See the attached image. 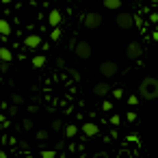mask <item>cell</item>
I'll return each mask as SVG.
<instances>
[{
	"mask_svg": "<svg viewBox=\"0 0 158 158\" xmlns=\"http://www.w3.org/2000/svg\"><path fill=\"white\" fill-rule=\"evenodd\" d=\"M102 108H104V110H110V108H113V104H110V102H106V100H104V104H102Z\"/></svg>",
	"mask_w": 158,
	"mask_h": 158,
	"instance_id": "obj_27",
	"label": "cell"
},
{
	"mask_svg": "<svg viewBox=\"0 0 158 158\" xmlns=\"http://www.w3.org/2000/svg\"><path fill=\"white\" fill-rule=\"evenodd\" d=\"M0 123H2V128H7L9 126V117L7 115H0Z\"/></svg>",
	"mask_w": 158,
	"mask_h": 158,
	"instance_id": "obj_23",
	"label": "cell"
},
{
	"mask_svg": "<svg viewBox=\"0 0 158 158\" xmlns=\"http://www.w3.org/2000/svg\"><path fill=\"white\" fill-rule=\"evenodd\" d=\"M104 9H110V11L121 9V0H104Z\"/></svg>",
	"mask_w": 158,
	"mask_h": 158,
	"instance_id": "obj_12",
	"label": "cell"
},
{
	"mask_svg": "<svg viewBox=\"0 0 158 158\" xmlns=\"http://www.w3.org/2000/svg\"><path fill=\"white\" fill-rule=\"evenodd\" d=\"M117 72H119V65H117L115 61H104V63L100 65V74H102L104 78H113V76H117Z\"/></svg>",
	"mask_w": 158,
	"mask_h": 158,
	"instance_id": "obj_3",
	"label": "cell"
},
{
	"mask_svg": "<svg viewBox=\"0 0 158 158\" xmlns=\"http://www.w3.org/2000/svg\"><path fill=\"white\" fill-rule=\"evenodd\" d=\"M139 93H141L143 100H149V102L158 100V78H154V76L143 78L141 85H139Z\"/></svg>",
	"mask_w": 158,
	"mask_h": 158,
	"instance_id": "obj_1",
	"label": "cell"
},
{
	"mask_svg": "<svg viewBox=\"0 0 158 158\" xmlns=\"http://www.w3.org/2000/svg\"><path fill=\"white\" fill-rule=\"evenodd\" d=\"M0 59H2V63H11V59H13L11 50L9 48H0Z\"/></svg>",
	"mask_w": 158,
	"mask_h": 158,
	"instance_id": "obj_14",
	"label": "cell"
},
{
	"mask_svg": "<svg viewBox=\"0 0 158 158\" xmlns=\"http://www.w3.org/2000/svg\"><path fill=\"white\" fill-rule=\"evenodd\" d=\"M136 102H139L136 95H130V98H128V104H130V106H136Z\"/></svg>",
	"mask_w": 158,
	"mask_h": 158,
	"instance_id": "obj_25",
	"label": "cell"
},
{
	"mask_svg": "<svg viewBox=\"0 0 158 158\" xmlns=\"http://www.w3.org/2000/svg\"><path fill=\"white\" fill-rule=\"evenodd\" d=\"M35 136H37V141H48V139H50V132H48V130H37Z\"/></svg>",
	"mask_w": 158,
	"mask_h": 158,
	"instance_id": "obj_16",
	"label": "cell"
},
{
	"mask_svg": "<svg viewBox=\"0 0 158 158\" xmlns=\"http://www.w3.org/2000/svg\"><path fill=\"white\" fill-rule=\"evenodd\" d=\"M61 20H63V18H61V11H59V9H52V11H50V15H48V22H50V26H52V28H59Z\"/></svg>",
	"mask_w": 158,
	"mask_h": 158,
	"instance_id": "obj_8",
	"label": "cell"
},
{
	"mask_svg": "<svg viewBox=\"0 0 158 158\" xmlns=\"http://www.w3.org/2000/svg\"><path fill=\"white\" fill-rule=\"evenodd\" d=\"M115 24H117L121 31H128V28H132V26H134V18H132L130 13H117Z\"/></svg>",
	"mask_w": 158,
	"mask_h": 158,
	"instance_id": "obj_4",
	"label": "cell"
},
{
	"mask_svg": "<svg viewBox=\"0 0 158 158\" xmlns=\"http://www.w3.org/2000/svg\"><path fill=\"white\" fill-rule=\"evenodd\" d=\"M0 35H2L5 39L11 35V24H9V20H0Z\"/></svg>",
	"mask_w": 158,
	"mask_h": 158,
	"instance_id": "obj_10",
	"label": "cell"
},
{
	"mask_svg": "<svg viewBox=\"0 0 158 158\" xmlns=\"http://www.w3.org/2000/svg\"><path fill=\"white\" fill-rule=\"evenodd\" d=\"M22 102H24V98H22V95H18V93H13V104L18 106V104H22Z\"/></svg>",
	"mask_w": 158,
	"mask_h": 158,
	"instance_id": "obj_21",
	"label": "cell"
},
{
	"mask_svg": "<svg viewBox=\"0 0 158 158\" xmlns=\"http://www.w3.org/2000/svg\"><path fill=\"white\" fill-rule=\"evenodd\" d=\"M98 158H106V154H98Z\"/></svg>",
	"mask_w": 158,
	"mask_h": 158,
	"instance_id": "obj_29",
	"label": "cell"
},
{
	"mask_svg": "<svg viewBox=\"0 0 158 158\" xmlns=\"http://www.w3.org/2000/svg\"><path fill=\"white\" fill-rule=\"evenodd\" d=\"M48 63V59L44 56V54H37V56H33V67H37V69H41L44 65Z\"/></svg>",
	"mask_w": 158,
	"mask_h": 158,
	"instance_id": "obj_13",
	"label": "cell"
},
{
	"mask_svg": "<svg viewBox=\"0 0 158 158\" xmlns=\"http://www.w3.org/2000/svg\"><path fill=\"white\" fill-rule=\"evenodd\" d=\"M41 158H56V152L54 149H44L41 152Z\"/></svg>",
	"mask_w": 158,
	"mask_h": 158,
	"instance_id": "obj_17",
	"label": "cell"
},
{
	"mask_svg": "<svg viewBox=\"0 0 158 158\" xmlns=\"http://www.w3.org/2000/svg\"><path fill=\"white\" fill-rule=\"evenodd\" d=\"M61 35H63V33H61V28H54L50 37H52V41H59V39H61Z\"/></svg>",
	"mask_w": 158,
	"mask_h": 158,
	"instance_id": "obj_18",
	"label": "cell"
},
{
	"mask_svg": "<svg viewBox=\"0 0 158 158\" xmlns=\"http://www.w3.org/2000/svg\"><path fill=\"white\" fill-rule=\"evenodd\" d=\"M102 22H104V18H102L100 13H95V11H91V13H87V15L82 18V24H85L87 28H100Z\"/></svg>",
	"mask_w": 158,
	"mask_h": 158,
	"instance_id": "obj_2",
	"label": "cell"
},
{
	"mask_svg": "<svg viewBox=\"0 0 158 158\" xmlns=\"http://www.w3.org/2000/svg\"><path fill=\"white\" fill-rule=\"evenodd\" d=\"M24 46L31 48V50H35V48L41 46V37H39V35H28V37L24 39Z\"/></svg>",
	"mask_w": 158,
	"mask_h": 158,
	"instance_id": "obj_9",
	"label": "cell"
},
{
	"mask_svg": "<svg viewBox=\"0 0 158 158\" xmlns=\"http://www.w3.org/2000/svg\"><path fill=\"white\" fill-rule=\"evenodd\" d=\"M141 54H143V46H141L139 41H130V44H128V48H126V56H128V59H132V61H136Z\"/></svg>",
	"mask_w": 158,
	"mask_h": 158,
	"instance_id": "obj_6",
	"label": "cell"
},
{
	"mask_svg": "<svg viewBox=\"0 0 158 158\" xmlns=\"http://www.w3.org/2000/svg\"><path fill=\"white\" fill-rule=\"evenodd\" d=\"M22 128L24 130H33V119H24L22 121Z\"/></svg>",
	"mask_w": 158,
	"mask_h": 158,
	"instance_id": "obj_20",
	"label": "cell"
},
{
	"mask_svg": "<svg viewBox=\"0 0 158 158\" xmlns=\"http://www.w3.org/2000/svg\"><path fill=\"white\" fill-rule=\"evenodd\" d=\"M76 56L78 59H82V61H87V59H91V54H93V48H91V44H87V41H78V46H76Z\"/></svg>",
	"mask_w": 158,
	"mask_h": 158,
	"instance_id": "obj_5",
	"label": "cell"
},
{
	"mask_svg": "<svg viewBox=\"0 0 158 158\" xmlns=\"http://www.w3.org/2000/svg\"><path fill=\"white\" fill-rule=\"evenodd\" d=\"M93 93H95L98 98H102V95H106V93H108V85H106V82H98V85L93 87Z\"/></svg>",
	"mask_w": 158,
	"mask_h": 158,
	"instance_id": "obj_11",
	"label": "cell"
},
{
	"mask_svg": "<svg viewBox=\"0 0 158 158\" xmlns=\"http://www.w3.org/2000/svg\"><path fill=\"white\" fill-rule=\"evenodd\" d=\"M76 134H78V128H76L74 123H67V126H65V136H67V139H74Z\"/></svg>",
	"mask_w": 158,
	"mask_h": 158,
	"instance_id": "obj_15",
	"label": "cell"
},
{
	"mask_svg": "<svg viewBox=\"0 0 158 158\" xmlns=\"http://www.w3.org/2000/svg\"><path fill=\"white\" fill-rule=\"evenodd\" d=\"M61 128H63V121H61V119H54V121H52V130H54V132H59Z\"/></svg>",
	"mask_w": 158,
	"mask_h": 158,
	"instance_id": "obj_19",
	"label": "cell"
},
{
	"mask_svg": "<svg viewBox=\"0 0 158 158\" xmlns=\"http://www.w3.org/2000/svg\"><path fill=\"white\" fill-rule=\"evenodd\" d=\"M110 123H113V126H119V123H121V117H119V115H113V117H110Z\"/></svg>",
	"mask_w": 158,
	"mask_h": 158,
	"instance_id": "obj_22",
	"label": "cell"
},
{
	"mask_svg": "<svg viewBox=\"0 0 158 158\" xmlns=\"http://www.w3.org/2000/svg\"><path fill=\"white\" fill-rule=\"evenodd\" d=\"M2 2H5V5H11V2H13V0H2Z\"/></svg>",
	"mask_w": 158,
	"mask_h": 158,
	"instance_id": "obj_28",
	"label": "cell"
},
{
	"mask_svg": "<svg viewBox=\"0 0 158 158\" xmlns=\"http://www.w3.org/2000/svg\"><path fill=\"white\" fill-rule=\"evenodd\" d=\"M82 134H85V136H98V134H100V126L93 123V121H85V126H82Z\"/></svg>",
	"mask_w": 158,
	"mask_h": 158,
	"instance_id": "obj_7",
	"label": "cell"
},
{
	"mask_svg": "<svg viewBox=\"0 0 158 158\" xmlns=\"http://www.w3.org/2000/svg\"><path fill=\"white\" fill-rule=\"evenodd\" d=\"M126 119H128V121H136V113H132V110H130V113L126 115Z\"/></svg>",
	"mask_w": 158,
	"mask_h": 158,
	"instance_id": "obj_26",
	"label": "cell"
},
{
	"mask_svg": "<svg viewBox=\"0 0 158 158\" xmlns=\"http://www.w3.org/2000/svg\"><path fill=\"white\" fill-rule=\"evenodd\" d=\"M113 95H115V98H121V95H123V89H121V87L113 89Z\"/></svg>",
	"mask_w": 158,
	"mask_h": 158,
	"instance_id": "obj_24",
	"label": "cell"
}]
</instances>
